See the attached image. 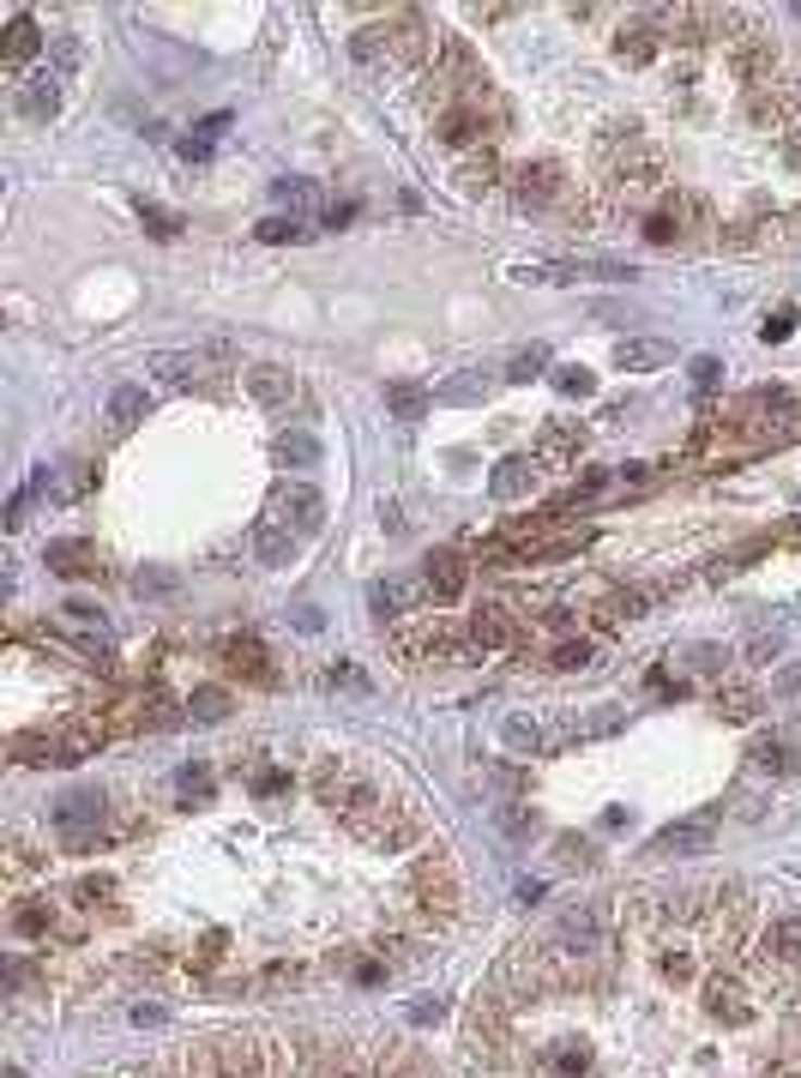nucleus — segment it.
<instances>
[{"mask_svg":"<svg viewBox=\"0 0 801 1078\" xmlns=\"http://www.w3.org/2000/svg\"><path fill=\"white\" fill-rule=\"evenodd\" d=\"M489 386H494V380L482 374V368H465V374L440 380V386H434V404H482V398H489Z\"/></svg>","mask_w":801,"mask_h":1078,"instance_id":"6ab92c4d","label":"nucleus"},{"mask_svg":"<svg viewBox=\"0 0 801 1078\" xmlns=\"http://www.w3.org/2000/svg\"><path fill=\"white\" fill-rule=\"evenodd\" d=\"M115 1078H194L182 1049L121 1066ZM289 1078H434V1066L398 1037H349V1030H289Z\"/></svg>","mask_w":801,"mask_h":1078,"instance_id":"f257e3e1","label":"nucleus"},{"mask_svg":"<svg viewBox=\"0 0 801 1078\" xmlns=\"http://www.w3.org/2000/svg\"><path fill=\"white\" fill-rule=\"evenodd\" d=\"M133 585H139V597H175V585H182V579H175L169 567H139V572H133Z\"/></svg>","mask_w":801,"mask_h":1078,"instance_id":"473e14b6","label":"nucleus"},{"mask_svg":"<svg viewBox=\"0 0 801 1078\" xmlns=\"http://www.w3.org/2000/svg\"><path fill=\"white\" fill-rule=\"evenodd\" d=\"M501 735H506V747H513V754H537V747H549V741H543V723H537V717H525V711L506 717Z\"/></svg>","mask_w":801,"mask_h":1078,"instance_id":"cd10ccee","label":"nucleus"},{"mask_svg":"<svg viewBox=\"0 0 801 1078\" xmlns=\"http://www.w3.org/2000/svg\"><path fill=\"white\" fill-rule=\"evenodd\" d=\"M620 723H627V711H620V705H603V711L579 717V723H572V735H615Z\"/></svg>","mask_w":801,"mask_h":1078,"instance_id":"72a5a7b5","label":"nucleus"},{"mask_svg":"<svg viewBox=\"0 0 801 1078\" xmlns=\"http://www.w3.org/2000/svg\"><path fill=\"white\" fill-rule=\"evenodd\" d=\"M223 127H230V109H218V115H206V127H199V139H206V145H211V139H218V133H223Z\"/></svg>","mask_w":801,"mask_h":1078,"instance_id":"37998d69","label":"nucleus"},{"mask_svg":"<svg viewBox=\"0 0 801 1078\" xmlns=\"http://www.w3.org/2000/svg\"><path fill=\"white\" fill-rule=\"evenodd\" d=\"M687 669H717V650H705V645L687 650Z\"/></svg>","mask_w":801,"mask_h":1078,"instance_id":"49530a36","label":"nucleus"},{"mask_svg":"<svg viewBox=\"0 0 801 1078\" xmlns=\"http://www.w3.org/2000/svg\"><path fill=\"white\" fill-rule=\"evenodd\" d=\"M748 766H760V771H789V747H784V735H760L748 747Z\"/></svg>","mask_w":801,"mask_h":1078,"instance_id":"c756f323","label":"nucleus"},{"mask_svg":"<svg viewBox=\"0 0 801 1078\" xmlns=\"http://www.w3.org/2000/svg\"><path fill=\"white\" fill-rule=\"evenodd\" d=\"M223 662H230L235 676H247V681L272 676V662H266V645H259V639H230V645H223Z\"/></svg>","mask_w":801,"mask_h":1078,"instance_id":"aec40b11","label":"nucleus"},{"mask_svg":"<svg viewBox=\"0 0 801 1078\" xmlns=\"http://www.w3.org/2000/svg\"><path fill=\"white\" fill-rule=\"evenodd\" d=\"M428 404H434V392H428V386H404V380H392V386H386V410H392V417H404V422L422 417Z\"/></svg>","mask_w":801,"mask_h":1078,"instance_id":"bb28decb","label":"nucleus"},{"mask_svg":"<svg viewBox=\"0 0 801 1078\" xmlns=\"http://www.w3.org/2000/svg\"><path fill=\"white\" fill-rule=\"evenodd\" d=\"M651 30H657V25H651V18H645V25H633V30H627V37H620V61L645 66L651 54H657V37H651Z\"/></svg>","mask_w":801,"mask_h":1078,"instance_id":"2f4dec72","label":"nucleus"},{"mask_svg":"<svg viewBox=\"0 0 801 1078\" xmlns=\"http://www.w3.org/2000/svg\"><path fill=\"white\" fill-rule=\"evenodd\" d=\"M453 645H458V633H446V627H434V633H404V645H398V657L404 662H440V657H453Z\"/></svg>","mask_w":801,"mask_h":1078,"instance_id":"a211bd4d","label":"nucleus"},{"mask_svg":"<svg viewBox=\"0 0 801 1078\" xmlns=\"http://www.w3.org/2000/svg\"><path fill=\"white\" fill-rule=\"evenodd\" d=\"M789 332H796V313H777V320H765L760 338H765V344H777V338H789Z\"/></svg>","mask_w":801,"mask_h":1078,"instance_id":"a19ab883","label":"nucleus"},{"mask_svg":"<svg viewBox=\"0 0 801 1078\" xmlns=\"http://www.w3.org/2000/svg\"><path fill=\"white\" fill-rule=\"evenodd\" d=\"M139 417H145V392L139 386H121L115 398H109V429L133 434V429H139Z\"/></svg>","mask_w":801,"mask_h":1078,"instance_id":"b1692460","label":"nucleus"},{"mask_svg":"<svg viewBox=\"0 0 801 1078\" xmlns=\"http://www.w3.org/2000/svg\"><path fill=\"white\" fill-rule=\"evenodd\" d=\"M182 157H187V163H206L211 145H206V139H187V145H182Z\"/></svg>","mask_w":801,"mask_h":1078,"instance_id":"de8ad7c7","label":"nucleus"},{"mask_svg":"<svg viewBox=\"0 0 801 1078\" xmlns=\"http://www.w3.org/2000/svg\"><path fill=\"white\" fill-rule=\"evenodd\" d=\"M772 693H777V699H801V662H789L784 676L772 681Z\"/></svg>","mask_w":801,"mask_h":1078,"instance_id":"58836bf2","label":"nucleus"},{"mask_svg":"<svg viewBox=\"0 0 801 1078\" xmlns=\"http://www.w3.org/2000/svg\"><path fill=\"white\" fill-rule=\"evenodd\" d=\"M741 109H748L753 127H796V115H801V85H796L789 73H772V78H760V85H748Z\"/></svg>","mask_w":801,"mask_h":1078,"instance_id":"20e7f679","label":"nucleus"},{"mask_svg":"<svg viewBox=\"0 0 801 1078\" xmlns=\"http://www.w3.org/2000/svg\"><path fill=\"white\" fill-rule=\"evenodd\" d=\"M470 639H477L482 650H506L525 639V609H513V603L501 597H482L477 615H470Z\"/></svg>","mask_w":801,"mask_h":1078,"instance_id":"423d86ee","label":"nucleus"},{"mask_svg":"<svg viewBox=\"0 0 801 1078\" xmlns=\"http://www.w3.org/2000/svg\"><path fill=\"white\" fill-rule=\"evenodd\" d=\"M37 54H42L37 18H13V25H7V42H0V66H30Z\"/></svg>","mask_w":801,"mask_h":1078,"instance_id":"dca6fc26","label":"nucleus"},{"mask_svg":"<svg viewBox=\"0 0 801 1078\" xmlns=\"http://www.w3.org/2000/svg\"><path fill=\"white\" fill-rule=\"evenodd\" d=\"M145 223H151L157 235H175V230H182V223L169 218V211H157V206H145Z\"/></svg>","mask_w":801,"mask_h":1078,"instance_id":"79ce46f5","label":"nucleus"},{"mask_svg":"<svg viewBox=\"0 0 801 1078\" xmlns=\"http://www.w3.org/2000/svg\"><path fill=\"white\" fill-rule=\"evenodd\" d=\"M796 157H801V139H796Z\"/></svg>","mask_w":801,"mask_h":1078,"instance_id":"09e8293b","label":"nucleus"},{"mask_svg":"<svg viewBox=\"0 0 801 1078\" xmlns=\"http://www.w3.org/2000/svg\"><path fill=\"white\" fill-rule=\"evenodd\" d=\"M145 368H151V380H163V386H175V392L199 386V356H187V350H157Z\"/></svg>","mask_w":801,"mask_h":1078,"instance_id":"2eb2a0df","label":"nucleus"},{"mask_svg":"<svg viewBox=\"0 0 801 1078\" xmlns=\"http://www.w3.org/2000/svg\"><path fill=\"white\" fill-rule=\"evenodd\" d=\"M513 284H633L627 260H567V265H513Z\"/></svg>","mask_w":801,"mask_h":1078,"instance_id":"39448f33","label":"nucleus"},{"mask_svg":"<svg viewBox=\"0 0 801 1078\" xmlns=\"http://www.w3.org/2000/svg\"><path fill=\"white\" fill-rule=\"evenodd\" d=\"M259 241H301V223H289V218H266V223H259Z\"/></svg>","mask_w":801,"mask_h":1078,"instance_id":"4c0bfd02","label":"nucleus"},{"mask_svg":"<svg viewBox=\"0 0 801 1078\" xmlns=\"http://www.w3.org/2000/svg\"><path fill=\"white\" fill-rule=\"evenodd\" d=\"M675 362V344L669 338H627L615 350V368L620 374H657V368Z\"/></svg>","mask_w":801,"mask_h":1078,"instance_id":"9d476101","label":"nucleus"},{"mask_svg":"<svg viewBox=\"0 0 801 1078\" xmlns=\"http://www.w3.org/2000/svg\"><path fill=\"white\" fill-rule=\"evenodd\" d=\"M537 453H543L549 458V464H567V458H579L584 453V429H579V422H543V429H537Z\"/></svg>","mask_w":801,"mask_h":1078,"instance_id":"4468645a","label":"nucleus"},{"mask_svg":"<svg viewBox=\"0 0 801 1078\" xmlns=\"http://www.w3.org/2000/svg\"><path fill=\"white\" fill-rule=\"evenodd\" d=\"M748 657H753V662H772V657H777V639H753Z\"/></svg>","mask_w":801,"mask_h":1078,"instance_id":"a18cd8bd","label":"nucleus"},{"mask_svg":"<svg viewBox=\"0 0 801 1078\" xmlns=\"http://www.w3.org/2000/svg\"><path fill=\"white\" fill-rule=\"evenodd\" d=\"M555 386L567 392V398H591V392H596V374H591V368H560Z\"/></svg>","mask_w":801,"mask_h":1078,"instance_id":"e433bc0d","label":"nucleus"},{"mask_svg":"<svg viewBox=\"0 0 801 1078\" xmlns=\"http://www.w3.org/2000/svg\"><path fill=\"white\" fill-rule=\"evenodd\" d=\"M693 386H699V392L717 386V356H699V362H693Z\"/></svg>","mask_w":801,"mask_h":1078,"instance_id":"ea45409f","label":"nucleus"},{"mask_svg":"<svg viewBox=\"0 0 801 1078\" xmlns=\"http://www.w3.org/2000/svg\"><path fill=\"white\" fill-rule=\"evenodd\" d=\"M272 199H278V206H289V211H320V187H313L308 175H278Z\"/></svg>","mask_w":801,"mask_h":1078,"instance_id":"5701e85b","label":"nucleus"},{"mask_svg":"<svg viewBox=\"0 0 801 1078\" xmlns=\"http://www.w3.org/2000/svg\"><path fill=\"white\" fill-rule=\"evenodd\" d=\"M489 187H501V157H494V151H470L465 157V194H489Z\"/></svg>","mask_w":801,"mask_h":1078,"instance_id":"a878e982","label":"nucleus"},{"mask_svg":"<svg viewBox=\"0 0 801 1078\" xmlns=\"http://www.w3.org/2000/svg\"><path fill=\"white\" fill-rule=\"evenodd\" d=\"M560 199H567V170H560L555 157L518 163V175H513V211L518 218H549Z\"/></svg>","mask_w":801,"mask_h":1078,"instance_id":"7ed1b4c3","label":"nucleus"},{"mask_svg":"<svg viewBox=\"0 0 801 1078\" xmlns=\"http://www.w3.org/2000/svg\"><path fill=\"white\" fill-rule=\"evenodd\" d=\"M272 512L289 524L296 536H313L325 524V500H320V488H308V482H289V488H278L272 494Z\"/></svg>","mask_w":801,"mask_h":1078,"instance_id":"0eeeda50","label":"nucleus"},{"mask_svg":"<svg viewBox=\"0 0 801 1078\" xmlns=\"http://www.w3.org/2000/svg\"><path fill=\"white\" fill-rule=\"evenodd\" d=\"M49 567L61 572V579H109V560L97 555L91 543H54L49 548Z\"/></svg>","mask_w":801,"mask_h":1078,"instance_id":"ddd939ff","label":"nucleus"},{"mask_svg":"<svg viewBox=\"0 0 801 1078\" xmlns=\"http://www.w3.org/2000/svg\"><path fill=\"white\" fill-rule=\"evenodd\" d=\"M235 711V699L223 687H199V693H187V717L194 723H223V717Z\"/></svg>","mask_w":801,"mask_h":1078,"instance_id":"393cba45","label":"nucleus"},{"mask_svg":"<svg viewBox=\"0 0 801 1078\" xmlns=\"http://www.w3.org/2000/svg\"><path fill=\"white\" fill-rule=\"evenodd\" d=\"M489 488H494V500H525V494L537 488V464H530V458H501Z\"/></svg>","mask_w":801,"mask_h":1078,"instance_id":"f3484780","label":"nucleus"},{"mask_svg":"<svg viewBox=\"0 0 801 1078\" xmlns=\"http://www.w3.org/2000/svg\"><path fill=\"white\" fill-rule=\"evenodd\" d=\"M717 717H729V723H753V717H760V693L753 687H717Z\"/></svg>","mask_w":801,"mask_h":1078,"instance_id":"c85d7f7f","label":"nucleus"},{"mask_svg":"<svg viewBox=\"0 0 801 1078\" xmlns=\"http://www.w3.org/2000/svg\"><path fill=\"white\" fill-rule=\"evenodd\" d=\"M711 832H717V807H699V814L675 819V826H663L657 844H651V856H687V850H705Z\"/></svg>","mask_w":801,"mask_h":1078,"instance_id":"6e6552de","label":"nucleus"},{"mask_svg":"<svg viewBox=\"0 0 801 1078\" xmlns=\"http://www.w3.org/2000/svg\"><path fill=\"white\" fill-rule=\"evenodd\" d=\"M242 386H247V398L266 404V410H278V404L296 398V374H289V368H278V362H254L242 374Z\"/></svg>","mask_w":801,"mask_h":1078,"instance_id":"1a4fd4ad","label":"nucleus"},{"mask_svg":"<svg viewBox=\"0 0 801 1078\" xmlns=\"http://www.w3.org/2000/svg\"><path fill=\"white\" fill-rule=\"evenodd\" d=\"M591 657H596V645H591V639H567L560 650H549V669H584Z\"/></svg>","mask_w":801,"mask_h":1078,"instance_id":"f704fd0d","label":"nucleus"},{"mask_svg":"<svg viewBox=\"0 0 801 1078\" xmlns=\"http://www.w3.org/2000/svg\"><path fill=\"white\" fill-rule=\"evenodd\" d=\"M73 61H78V42H54V66H61V73H73Z\"/></svg>","mask_w":801,"mask_h":1078,"instance_id":"c03bdc74","label":"nucleus"},{"mask_svg":"<svg viewBox=\"0 0 801 1078\" xmlns=\"http://www.w3.org/2000/svg\"><path fill=\"white\" fill-rule=\"evenodd\" d=\"M54 109H61V91H54L49 78H42V85H30V91L19 97V115H30V121H49Z\"/></svg>","mask_w":801,"mask_h":1078,"instance_id":"7c9ffc66","label":"nucleus"},{"mask_svg":"<svg viewBox=\"0 0 801 1078\" xmlns=\"http://www.w3.org/2000/svg\"><path fill=\"white\" fill-rule=\"evenodd\" d=\"M272 458L284 470H313V464H320V441H313V434H278Z\"/></svg>","mask_w":801,"mask_h":1078,"instance_id":"412c9836","label":"nucleus"},{"mask_svg":"<svg viewBox=\"0 0 801 1078\" xmlns=\"http://www.w3.org/2000/svg\"><path fill=\"white\" fill-rule=\"evenodd\" d=\"M254 555L266 560V567H284V560L296 555V531H289L272 507L259 512V524H254Z\"/></svg>","mask_w":801,"mask_h":1078,"instance_id":"9b49d317","label":"nucleus"},{"mask_svg":"<svg viewBox=\"0 0 801 1078\" xmlns=\"http://www.w3.org/2000/svg\"><path fill=\"white\" fill-rule=\"evenodd\" d=\"M549 368V344H530V350L513 356V368H506V380H537Z\"/></svg>","mask_w":801,"mask_h":1078,"instance_id":"c9c22d12","label":"nucleus"},{"mask_svg":"<svg viewBox=\"0 0 801 1078\" xmlns=\"http://www.w3.org/2000/svg\"><path fill=\"white\" fill-rule=\"evenodd\" d=\"M465 555L458 548H434L428 555V591H434V603H453V597H465Z\"/></svg>","mask_w":801,"mask_h":1078,"instance_id":"f8f14e48","label":"nucleus"},{"mask_svg":"<svg viewBox=\"0 0 801 1078\" xmlns=\"http://www.w3.org/2000/svg\"><path fill=\"white\" fill-rule=\"evenodd\" d=\"M608 145H615V151H603L608 199H615V206H633V199H645L651 187L663 182V151L639 127H608Z\"/></svg>","mask_w":801,"mask_h":1078,"instance_id":"f03ea898","label":"nucleus"},{"mask_svg":"<svg viewBox=\"0 0 801 1078\" xmlns=\"http://www.w3.org/2000/svg\"><path fill=\"white\" fill-rule=\"evenodd\" d=\"M349 54H356L362 66H386V61H398V54H392V30H386V25L356 30V37H349Z\"/></svg>","mask_w":801,"mask_h":1078,"instance_id":"4be33fe9","label":"nucleus"}]
</instances>
